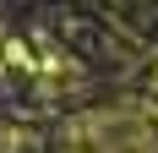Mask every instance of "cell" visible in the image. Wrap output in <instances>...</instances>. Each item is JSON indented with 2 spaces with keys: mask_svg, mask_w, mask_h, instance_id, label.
Listing matches in <instances>:
<instances>
[]
</instances>
